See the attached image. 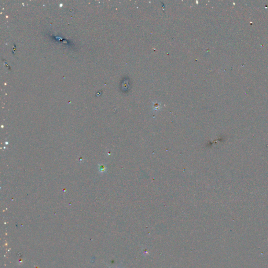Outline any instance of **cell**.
<instances>
[{"label": "cell", "instance_id": "obj_1", "mask_svg": "<svg viewBox=\"0 0 268 268\" xmlns=\"http://www.w3.org/2000/svg\"></svg>", "mask_w": 268, "mask_h": 268}]
</instances>
